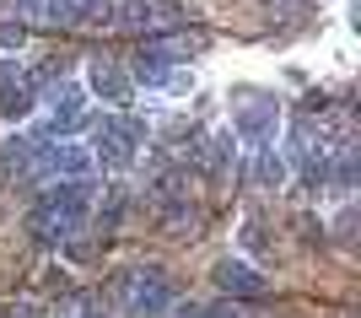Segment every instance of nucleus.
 <instances>
[{"label": "nucleus", "mask_w": 361, "mask_h": 318, "mask_svg": "<svg viewBox=\"0 0 361 318\" xmlns=\"http://www.w3.org/2000/svg\"><path fill=\"white\" fill-rule=\"evenodd\" d=\"M173 318H238V307L232 302H183Z\"/></svg>", "instance_id": "13"}, {"label": "nucleus", "mask_w": 361, "mask_h": 318, "mask_svg": "<svg viewBox=\"0 0 361 318\" xmlns=\"http://www.w3.org/2000/svg\"><path fill=\"white\" fill-rule=\"evenodd\" d=\"M243 243L259 254V248H264V227H259V221H254V227H243Z\"/></svg>", "instance_id": "18"}, {"label": "nucleus", "mask_w": 361, "mask_h": 318, "mask_svg": "<svg viewBox=\"0 0 361 318\" xmlns=\"http://www.w3.org/2000/svg\"><path fill=\"white\" fill-rule=\"evenodd\" d=\"M114 22H119V27H135V32H151V27L178 22V6H173V0H119V6H114Z\"/></svg>", "instance_id": "8"}, {"label": "nucleus", "mask_w": 361, "mask_h": 318, "mask_svg": "<svg viewBox=\"0 0 361 318\" xmlns=\"http://www.w3.org/2000/svg\"><path fill=\"white\" fill-rule=\"evenodd\" d=\"M146 146V124L140 119H97V135H92V167L103 173H124L135 162V152Z\"/></svg>", "instance_id": "3"}, {"label": "nucleus", "mask_w": 361, "mask_h": 318, "mask_svg": "<svg viewBox=\"0 0 361 318\" xmlns=\"http://www.w3.org/2000/svg\"><path fill=\"white\" fill-rule=\"evenodd\" d=\"M114 297H119V307L130 318H162L167 307L178 302V286H173V275L157 270V264H135V270L119 275Z\"/></svg>", "instance_id": "2"}, {"label": "nucleus", "mask_w": 361, "mask_h": 318, "mask_svg": "<svg viewBox=\"0 0 361 318\" xmlns=\"http://www.w3.org/2000/svg\"><path fill=\"white\" fill-rule=\"evenodd\" d=\"M44 16V0H11V22H32Z\"/></svg>", "instance_id": "16"}, {"label": "nucleus", "mask_w": 361, "mask_h": 318, "mask_svg": "<svg viewBox=\"0 0 361 318\" xmlns=\"http://www.w3.org/2000/svg\"><path fill=\"white\" fill-rule=\"evenodd\" d=\"M211 281H216L221 297H232V302H248V297H264V291H270V275L254 270V264L238 259V254L216 259V264H211Z\"/></svg>", "instance_id": "5"}, {"label": "nucleus", "mask_w": 361, "mask_h": 318, "mask_svg": "<svg viewBox=\"0 0 361 318\" xmlns=\"http://www.w3.org/2000/svg\"><path fill=\"white\" fill-rule=\"evenodd\" d=\"M275 130H281L275 97H238V108H232V130H226L238 146L264 152V146H275Z\"/></svg>", "instance_id": "4"}, {"label": "nucleus", "mask_w": 361, "mask_h": 318, "mask_svg": "<svg viewBox=\"0 0 361 318\" xmlns=\"http://www.w3.org/2000/svg\"><path fill=\"white\" fill-rule=\"evenodd\" d=\"M124 211H130V195H119V189H114V195L103 200V221L114 227V221H124Z\"/></svg>", "instance_id": "15"}, {"label": "nucleus", "mask_w": 361, "mask_h": 318, "mask_svg": "<svg viewBox=\"0 0 361 318\" xmlns=\"http://www.w3.org/2000/svg\"><path fill=\"white\" fill-rule=\"evenodd\" d=\"M87 92H92V97H103V103H114V108H124L130 97H135V81H130V71H124V65L92 60V65H87Z\"/></svg>", "instance_id": "7"}, {"label": "nucleus", "mask_w": 361, "mask_h": 318, "mask_svg": "<svg viewBox=\"0 0 361 318\" xmlns=\"http://www.w3.org/2000/svg\"><path fill=\"white\" fill-rule=\"evenodd\" d=\"M32 103H38V87H32L27 76H22V81H6V87H0V119H6V124L27 119Z\"/></svg>", "instance_id": "11"}, {"label": "nucleus", "mask_w": 361, "mask_h": 318, "mask_svg": "<svg viewBox=\"0 0 361 318\" xmlns=\"http://www.w3.org/2000/svg\"><path fill=\"white\" fill-rule=\"evenodd\" d=\"M0 49H6V54L22 49V22H0Z\"/></svg>", "instance_id": "17"}, {"label": "nucleus", "mask_w": 361, "mask_h": 318, "mask_svg": "<svg viewBox=\"0 0 361 318\" xmlns=\"http://www.w3.org/2000/svg\"><path fill=\"white\" fill-rule=\"evenodd\" d=\"M189 87H195V71H189V65H173V71L157 81V92H167V97H183Z\"/></svg>", "instance_id": "14"}, {"label": "nucleus", "mask_w": 361, "mask_h": 318, "mask_svg": "<svg viewBox=\"0 0 361 318\" xmlns=\"http://www.w3.org/2000/svg\"><path fill=\"white\" fill-rule=\"evenodd\" d=\"M92 211H97L92 183H49L44 195H38V205H32V216H27V232L44 248H60V243H71L75 227H87Z\"/></svg>", "instance_id": "1"}, {"label": "nucleus", "mask_w": 361, "mask_h": 318, "mask_svg": "<svg viewBox=\"0 0 361 318\" xmlns=\"http://www.w3.org/2000/svg\"><path fill=\"white\" fill-rule=\"evenodd\" d=\"M173 65H178V49H173V44H151V49H140V54H135V71H130V81H140V87H157V81H162Z\"/></svg>", "instance_id": "10"}, {"label": "nucleus", "mask_w": 361, "mask_h": 318, "mask_svg": "<svg viewBox=\"0 0 361 318\" xmlns=\"http://www.w3.org/2000/svg\"><path fill=\"white\" fill-rule=\"evenodd\" d=\"M49 22H65V27H81V22H114V6L108 0H44Z\"/></svg>", "instance_id": "9"}, {"label": "nucleus", "mask_w": 361, "mask_h": 318, "mask_svg": "<svg viewBox=\"0 0 361 318\" xmlns=\"http://www.w3.org/2000/svg\"><path fill=\"white\" fill-rule=\"evenodd\" d=\"M286 173H291V162L275 152V146L254 152V183H259V189H281V183H286Z\"/></svg>", "instance_id": "12"}, {"label": "nucleus", "mask_w": 361, "mask_h": 318, "mask_svg": "<svg viewBox=\"0 0 361 318\" xmlns=\"http://www.w3.org/2000/svg\"><path fill=\"white\" fill-rule=\"evenodd\" d=\"M49 124H54V135H71L87 124V87H75V81H60V87H49Z\"/></svg>", "instance_id": "6"}, {"label": "nucleus", "mask_w": 361, "mask_h": 318, "mask_svg": "<svg viewBox=\"0 0 361 318\" xmlns=\"http://www.w3.org/2000/svg\"><path fill=\"white\" fill-rule=\"evenodd\" d=\"M6 318H38V307H32V302H16L11 313H6Z\"/></svg>", "instance_id": "19"}, {"label": "nucleus", "mask_w": 361, "mask_h": 318, "mask_svg": "<svg viewBox=\"0 0 361 318\" xmlns=\"http://www.w3.org/2000/svg\"><path fill=\"white\" fill-rule=\"evenodd\" d=\"M81 318H108V313H103V307H81Z\"/></svg>", "instance_id": "20"}]
</instances>
